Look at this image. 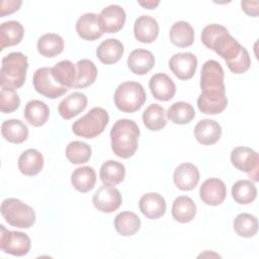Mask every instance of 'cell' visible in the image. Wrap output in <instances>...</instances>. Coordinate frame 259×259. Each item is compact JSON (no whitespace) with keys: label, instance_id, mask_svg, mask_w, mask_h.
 <instances>
[{"label":"cell","instance_id":"6da1fadb","mask_svg":"<svg viewBox=\"0 0 259 259\" xmlns=\"http://www.w3.org/2000/svg\"><path fill=\"white\" fill-rule=\"evenodd\" d=\"M201 41L207 49L214 51L222 57L226 63L236 59L244 49V47L229 33L225 26L217 23L208 24L202 29Z\"/></svg>","mask_w":259,"mask_h":259},{"label":"cell","instance_id":"7a4b0ae2","mask_svg":"<svg viewBox=\"0 0 259 259\" xmlns=\"http://www.w3.org/2000/svg\"><path fill=\"white\" fill-rule=\"evenodd\" d=\"M140 128L132 119H118L110 130L111 149L122 159H128L138 150Z\"/></svg>","mask_w":259,"mask_h":259},{"label":"cell","instance_id":"3957f363","mask_svg":"<svg viewBox=\"0 0 259 259\" xmlns=\"http://www.w3.org/2000/svg\"><path fill=\"white\" fill-rule=\"evenodd\" d=\"M28 69L27 57L20 52H13L2 59L0 84L14 89L23 86Z\"/></svg>","mask_w":259,"mask_h":259},{"label":"cell","instance_id":"277c9868","mask_svg":"<svg viewBox=\"0 0 259 259\" xmlns=\"http://www.w3.org/2000/svg\"><path fill=\"white\" fill-rule=\"evenodd\" d=\"M147 94L144 87L134 81L118 85L114 92V104L120 111L136 112L146 102Z\"/></svg>","mask_w":259,"mask_h":259},{"label":"cell","instance_id":"5b68a950","mask_svg":"<svg viewBox=\"0 0 259 259\" xmlns=\"http://www.w3.org/2000/svg\"><path fill=\"white\" fill-rule=\"evenodd\" d=\"M1 214L10 226L29 229L35 222L33 208L17 198H6L1 203Z\"/></svg>","mask_w":259,"mask_h":259},{"label":"cell","instance_id":"8992f818","mask_svg":"<svg viewBox=\"0 0 259 259\" xmlns=\"http://www.w3.org/2000/svg\"><path fill=\"white\" fill-rule=\"evenodd\" d=\"M109 121L108 112L101 107H93L84 116L77 119L73 125V133L81 138L93 139L99 136Z\"/></svg>","mask_w":259,"mask_h":259},{"label":"cell","instance_id":"52a82bcc","mask_svg":"<svg viewBox=\"0 0 259 259\" xmlns=\"http://www.w3.org/2000/svg\"><path fill=\"white\" fill-rule=\"evenodd\" d=\"M0 248L13 256L26 255L30 250V239L22 232L8 231L3 225L0 226Z\"/></svg>","mask_w":259,"mask_h":259},{"label":"cell","instance_id":"ba28073f","mask_svg":"<svg viewBox=\"0 0 259 259\" xmlns=\"http://www.w3.org/2000/svg\"><path fill=\"white\" fill-rule=\"evenodd\" d=\"M33 87L35 91L48 98L56 99L68 92V88L56 82L52 74V68L44 67L37 69L33 74Z\"/></svg>","mask_w":259,"mask_h":259},{"label":"cell","instance_id":"9c48e42d","mask_svg":"<svg viewBox=\"0 0 259 259\" xmlns=\"http://www.w3.org/2000/svg\"><path fill=\"white\" fill-rule=\"evenodd\" d=\"M231 162L238 170L248 174L254 181H258V153L248 147H237L231 153Z\"/></svg>","mask_w":259,"mask_h":259},{"label":"cell","instance_id":"30bf717a","mask_svg":"<svg viewBox=\"0 0 259 259\" xmlns=\"http://www.w3.org/2000/svg\"><path fill=\"white\" fill-rule=\"evenodd\" d=\"M224 70L221 64L214 60L206 61L201 68L200 73V88L201 92L205 91H224Z\"/></svg>","mask_w":259,"mask_h":259},{"label":"cell","instance_id":"8fae6325","mask_svg":"<svg viewBox=\"0 0 259 259\" xmlns=\"http://www.w3.org/2000/svg\"><path fill=\"white\" fill-rule=\"evenodd\" d=\"M92 202L95 208L101 212L110 213L119 208L122 197L117 188L111 184L101 185L94 193Z\"/></svg>","mask_w":259,"mask_h":259},{"label":"cell","instance_id":"7c38bea8","mask_svg":"<svg viewBox=\"0 0 259 259\" xmlns=\"http://www.w3.org/2000/svg\"><path fill=\"white\" fill-rule=\"evenodd\" d=\"M126 19L125 11L119 5H109L101 10L98 15L99 27L102 32L115 33L119 31Z\"/></svg>","mask_w":259,"mask_h":259},{"label":"cell","instance_id":"4fadbf2b","mask_svg":"<svg viewBox=\"0 0 259 259\" xmlns=\"http://www.w3.org/2000/svg\"><path fill=\"white\" fill-rule=\"evenodd\" d=\"M169 68L180 80L191 79L197 68V58L192 53H178L169 60Z\"/></svg>","mask_w":259,"mask_h":259},{"label":"cell","instance_id":"5bb4252c","mask_svg":"<svg viewBox=\"0 0 259 259\" xmlns=\"http://www.w3.org/2000/svg\"><path fill=\"white\" fill-rule=\"evenodd\" d=\"M228 98L224 91L201 92L197 98L198 109L205 114H218L226 109Z\"/></svg>","mask_w":259,"mask_h":259},{"label":"cell","instance_id":"9a60e30c","mask_svg":"<svg viewBox=\"0 0 259 259\" xmlns=\"http://www.w3.org/2000/svg\"><path fill=\"white\" fill-rule=\"evenodd\" d=\"M227 195V187L225 183L219 178L206 179L199 189L200 199L207 205L221 204Z\"/></svg>","mask_w":259,"mask_h":259},{"label":"cell","instance_id":"2e32d148","mask_svg":"<svg viewBox=\"0 0 259 259\" xmlns=\"http://www.w3.org/2000/svg\"><path fill=\"white\" fill-rule=\"evenodd\" d=\"M149 87L154 98L159 101L172 99L176 92L175 83L164 73H158L152 76L149 81Z\"/></svg>","mask_w":259,"mask_h":259},{"label":"cell","instance_id":"e0dca14e","mask_svg":"<svg viewBox=\"0 0 259 259\" xmlns=\"http://www.w3.org/2000/svg\"><path fill=\"white\" fill-rule=\"evenodd\" d=\"M173 181L180 190H192L198 184L199 170L192 163L180 164L174 171Z\"/></svg>","mask_w":259,"mask_h":259},{"label":"cell","instance_id":"ac0fdd59","mask_svg":"<svg viewBox=\"0 0 259 259\" xmlns=\"http://www.w3.org/2000/svg\"><path fill=\"white\" fill-rule=\"evenodd\" d=\"M139 207L147 219L156 220L164 215L166 211V201L161 194L149 192L140 198Z\"/></svg>","mask_w":259,"mask_h":259},{"label":"cell","instance_id":"d6986e66","mask_svg":"<svg viewBox=\"0 0 259 259\" xmlns=\"http://www.w3.org/2000/svg\"><path fill=\"white\" fill-rule=\"evenodd\" d=\"M134 34L140 42L151 44L156 40L159 34V24L154 17L142 15L135 21Z\"/></svg>","mask_w":259,"mask_h":259},{"label":"cell","instance_id":"ffe728a7","mask_svg":"<svg viewBox=\"0 0 259 259\" xmlns=\"http://www.w3.org/2000/svg\"><path fill=\"white\" fill-rule=\"evenodd\" d=\"M222 136V126L212 119H202L194 127V137L197 142L209 146L215 144Z\"/></svg>","mask_w":259,"mask_h":259},{"label":"cell","instance_id":"44dd1931","mask_svg":"<svg viewBox=\"0 0 259 259\" xmlns=\"http://www.w3.org/2000/svg\"><path fill=\"white\" fill-rule=\"evenodd\" d=\"M87 97L81 92H73L59 104L58 111L64 119H71L82 112L87 106Z\"/></svg>","mask_w":259,"mask_h":259},{"label":"cell","instance_id":"7402d4cb","mask_svg":"<svg viewBox=\"0 0 259 259\" xmlns=\"http://www.w3.org/2000/svg\"><path fill=\"white\" fill-rule=\"evenodd\" d=\"M155 65L153 54L145 49L133 51L127 58V67L136 75H145L152 70Z\"/></svg>","mask_w":259,"mask_h":259},{"label":"cell","instance_id":"603a6c76","mask_svg":"<svg viewBox=\"0 0 259 259\" xmlns=\"http://www.w3.org/2000/svg\"><path fill=\"white\" fill-rule=\"evenodd\" d=\"M123 52V45L120 40L116 38H107L98 46L96 56L101 63L110 65L117 63L121 59Z\"/></svg>","mask_w":259,"mask_h":259},{"label":"cell","instance_id":"cb8c5ba5","mask_svg":"<svg viewBox=\"0 0 259 259\" xmlns=\"http://www.w3.org/2000/svg\"><path fill=\"white\" fill-rule=\"evenodd\" d=\"M76 31L78 35L86 40H95L103 32L99 27L98 15L95 13H85L80 16L76 22Z\"/></svg>","mask_w":259,"mask_h":259},{"label":"cell","instance_id":"d4e9b609","mask_svg":"<svg viewBox=\"0 0 259 259\" xmlns=\"http://www.w3.org/2000/svg\"><path fill=\"white\" fill-rule=\"evenodd\" d=\"M44 167V157L35 149H27L18 158V169L26 176L37 175Z\"/></svg>","mask_w":259,"mask_h":259},{"label":"cell","instance_id":"484cf974","mask_svg":"<svg viewBox=\"0 0 259 259\" xmlns=\"http://www.w3.org/2000/svg\"><path fill=\"white\" fill-rule=\"evenodd\" d=\"M24 34V28L19 21L9 20L0 25V49L18 45Z\"/></svg>","mask_w":259,"mask_h":259},{"label":"cell","instance_id":"4316f807","mask_svg":"<svg viewBox=\"0 0 259 259\" xmlns=\"http://www.w3.org/2000/svg\"><path fill=\"white\" fill-rule=\"evenodd\" d=\"M171 212L176 222L186 224L194 219L196 214V205L189 196L181 195L176 197L173 201Z\"/></svg>","mask_w":259,"mask_h":259},{"label":"cell","instance_id":"83f0119b","mask_svg":"<svg viewBox=\"0 0 259 259\" xmlns=\"http://www.w3.org/2000/svg\"><path fill=\"white\" fill-rule=\"evenodd\" d=\"M52 74L58 84L66 88H74L77 80L76 65L68 60H63L57 63L52 68Z\"/></svg>","mask_w":259,"mask_h":259},{"label":"cell","instance_id":"f1b7e54d","mask_svg":"<svg viewBox=\"0 0 259 259\" xmlns=\"http://www.w3.org/2000/svg\"><path fill=\"white\" fill-rule=\"evenodd\" d=\"M2 137L13 144H21L28 138V127L20 119H8L1 124Z\"/></svg>","mask_w":259,"mask_h":259},{"label":"cell","instance_id":"f546056e","mask_svg":"<svg viewBox=\"0 0 259 259\" xmlns=\"http://www.w3.org/2000/svg\"><path fill=\"white\" fill-rule=\"evenodd\" d=\"M50 116L49 106L40 100H30L24 108V117L32 126L38 127L44 125Z\"/></svg>","mask_w":259,"mask_h":259},{"label":"cell","instance_id":"4dcf8cb0","mask_svg":"<svg viewBox=\"0 0 259 259\" xmlns=\"http://www.w3.org/2000/svg\"><path fill=\"white\" fill-rule=\"evenodd\" d=\"M169 37L171 42L176 47L186 48L194 41V30L188 22L183 20L177 21L171 26Z\"/></svg>","mask_w":259,"mask_h":259},{"label":"cell","instance_id":"1f68e13d","mask_svg":"<svg viewBox=\"0 0 259 259\" xmlns=\"http://www.w3.org/2000/svg\"><path fill=\"white\" fill-rule=\"evenodd\" d=\"M72 185L79 192L85 193L93 189L96 182V173L90 166L79 167L71 175Z\"/></svg>","mask_w":259,"mask_h":259},{"label":"cell","instance_id":"d6a6232c","mask_svg":"<svg viewBox=\"0 0 259 259\" xmlns=\"http://www.w3.org/2000/svg\"><path fill=\"white\" fill-rule=\"evenodd\" d=\"M38 53L47 58H54L64 50V39L57 33H46L37 40Z\"/></svg>","mask_w":259,"mask_h":259},{"label":"cell","instance_id":"836d02e7","mask_svg":"<svg viewBox=\"0 0 259 259\" xmlns=\"http://www.w3.org/2000/svg\"><path fill=\"white\" fill-rule=\"evenodd\" d=\"M99 176L100 180L104 184L116 185L123 181L125 176V168L120 162L108 160L101 165Z\"/></svg>","mask_w":259,"mask_h":259},{"label":"cell","instance_id":"e575fe53","mask_svg":"<svg viewBox=\"0 0 259 259\" xmlns=\"http://www.w3.org/2000/svg\"><path fill=\"white\" fill-rule=\"evenodd\" d=\"M140 218L132 211H121L114 219V228L123 237L135 235L140 230Z\"/></svg>","mask_w":259,"mask_h":259},{"label":"cell","instance_id":"d590c367","mask_svg":"<svg viewBox=\"0 0 259 259\" xmlns=\"http://www.w3.org/2000/svg\"><path fill=\"white\" fill-rule=\"evenodd\" d=\"M165 109L163 106L153 103L149 105L143 112V122L145 126L153 132L162 130L167 124L165 115Z\"/></svg>","mask_w":259,"mask_h":259},{"label":"cell","instance_id":"8d00e7d4","mask_svg":"<svg viewBox=\"0 0 259 259\" xmlns=\"http://www.w3.org/2000/svg\"><path fill=\"white\" fill-rule=\"evenodd\" d=\"M167 117L176 124H186L190 122L195 116V110L193 106L184 101H177L170 105L167 110Z\"/></svg>","mask_w":259,"mask_h":259},{"label":"cell","instance_id":"74e56055","mask_svg":"<svg viewBox=\"0 0 259 259\" xmlns=\"http://www.w3.org/2000/svg\"><path fill=\"white\" fill-rule=\"evenodd\" d=\"M77 80L74 88H85L94 83L97 77V68L88 59L80 60L76 63Z\"/></svg>","mask_w":259,"mask_h":259},{"label":"cell","instance_id":"f35d334b","mask_svg":"<svg viewBox=\"0 0 259 259\" xmlns=\"http://www.w3.org/2000/svg\"><path fill=\"white\" fill-rule=\"evenodd\" d=\"M232 196L234 200L240 204H249L253 202L257 196L256 186L250 180H238L232 187Z\"/></svg>","mask_w":259,"mask_h":259},{"label":"cell","instance_id":"ab89813d","mask_svg":"<svg viewBox=\"0 0 259 259\" xmlns=\"http://www.w3.org/2000/svg\"><path fill=\"white\" fill-rule=\"evenodd\" d=\"M233 227L238 236L243 238H251L257 234L258 221L255 215L243 212L235 218Z\"/></svg>","mask_w":259,"mask_h":259},{"label":"cell","instance_id":"60d3db41","mask_svg":"<svg viewBox=\"0 0 259 259\" xmlns=\"http://www.w3.org/2000/svg\"><path fill=\"white\" fill-rule=\"evenodd\" d=\"M92 150L89 145L80 141H73L66 148V157L72 164H84L91 158Z\"/></svg>","mask_w":259,"mask_h":259},{"label":"cell","instance_id":"b9f144b4","mask_svg":"<svg viewBox=\"0 0 259 259\" xmlns=\"http://www.w3.org/2000/svg\"><path fill=\"white\" fill-rule=\"evenodd\" d=\"M20 105V98L14 88L8 86L1 87L0 110L3 113H11Z\"/></svg>","mask_w":259,"mask_h":259},{"label":"cell","instance_id":"7bdbcfd3","mask_svg":"<svg viewBox=\"0 0 259 259\" xmlns=\"http://www.w3.org/2000/svg\"><path fill=\"white\" fill-rule=\"evenodd\" d=\"M228 68L235 74H243L250 68L251 59L248 51L244 48L241 54L231 62L226 63Z\"/></svg>","mask_w":259,"mask_h":259},{"label":"cell","instance_id":"ee69618b","mask_svg":"<svg viewBox=\"0 0 259 259\" xmlns=\"http://www.w3.org/2000/svg\"><path fill=\"white\" fill-rule=\"evenodd\" d=\"M22 4L20 0H2L0 3V17L17 11Z\"/></svg>","mask_w":259,"mask_h":259},{"label":"cell","instance_id":"f6af8a7d","mask_svg":"<svg viewBox=\"0 0 259 259\" xmlns=\"http://www.w3.org/2000/svg\"><path fill=\"white\" fill-rule=\"evenodd\" d=\"M242 5V9L244 10V12L250 16L253 17H257L258 16V6L259 3L258 1H242L241 2Z\"/></svg>","mask_w":259,"mask_h":259},{"label":"cell","instance_id":"bcb514c9","mask_svg":"<svg viewBox=\"0 0 259 259\" xmlns=\"http://www.w3.org/2000/svg\"><path fill=\"white\" fill-rule=\"evenodd\" d=\"M139 4H140L141 6H143L144 8H147V9H154V8H156V7L160 4V2H159V1H156V2H154V1H146V2L139 1Z\"/></svg>","mask_w":259,"mask_h":259}]
</instances>
